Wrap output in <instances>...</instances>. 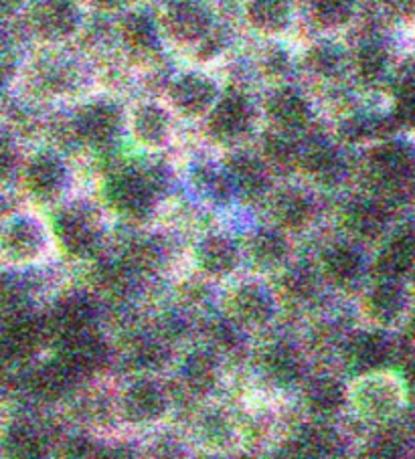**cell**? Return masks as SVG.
<instances>
[{
	"instance_id": "6da1fadb",
	"label": "cell",
	"mask_w": 415,
	"mask_h": 459,
	"mask_svg": "<svg viewBox=\"0 0 415 459\" xmlns=\"http://www.w3.org/2000/svg\"><path fill=\"white\" fill-rule=\"evenodd\" d=\"M164 174L166 172L158 166H150V169L128 166V169L110 174L106 188H103L108 207L132 223L146 221L169 186Z\"/></svg>"
},
{
	"instance_id": "7a4b0ae2",
	"label": "cell",
	"mask_w": 415,
	"mask_h": 459,
	"mask_svg": "<svg viewBox=\"0 0 415 459\" xmlns=\"http://www.w3.org/2000/svg\"><path fill=\"white\" fill-rule=\"evenodd\" d=\"M53 241L51 225L31 211L11 212L0 221V259L9 267L41 264Z\"/></svg>"
},
{
	"instance_id": "3957f363",
	"label": "cell",
	"mask_w": 415,
	"mask_h": 459,
	"mask_svg": "<svg viewBox=\"0 0 415 459\" xmlns=\"http://www.w3.org/2000/svg\"><path fill=\"white\" fill-rule=\"evenodd\" d=\"M174 399L169 386L155 373H138L119 386L114 411L130 427H155L172 413Z\"/></svg>"
},
{
	"instance_id": "277c9868",
	"label": "cell",
	"mask_w": 415,
	"mask_h": 459,
	"mask_svg": "<svg viewBox=\"0 0 415 459\" xmlns=\"http://www.w3.org/2000/svg\"><path fill=\"white\" fill-rule=\"evenodd\" d=\"M49 225L55 243L69 257L93 259L103 247V223L92 204H66L55 212Z\"/></svg>"
},
{
	"instance_id": "5b68a950",
	"label": "cell",
	"mask_w": 415,
	"mask_h": 459,
	"mask_svg": "<svg viewBox=\"0 0 415 459\" xmlns=\"http://www.w3.org/2000/svg\"><path fill=\"white\" fill-rule=\"evenodd\" d=\"M280 299L274 286L260 278L242 280L223 296V316L242 332H261L276 320Z\"/></svg>"
},
{
	"instance_id": "8992f818",
	"label": "cell",
	"mask_w": 415,
	"mask_h": 459,
	"mask_svg": "<svg viewBox=\"0 0 415 459\" xmlns=\"http://www.w3.org/2000/svg\"><path fill=\"white\" fill-rule=\"evenodd\" d=\"M405 401V385L387 368L369 370L349 385V405L366 421H387Z\"/></svg>"
},
{
	"instance_id": "52a82bcc",
	"label": "cell",
	"mask_w": 415,
	"mask_h": 459,
	"mask_svg": "<svg viewBox=\"0 0 415 459\" xmlns=\"http://www.w3.org/2000/svg\"><path fill=\"white\" fill-rule=\"evenodd\" d=\"M263 203L269 223L290 237L310 231L321 215V204L314 193L300 185H274Z\"/></svg>"
},
{
	"instance_id": "ba28073f",
	"label": "cell",
	"mask_w": 415,
	"mask_h": 459,
	"mask_svg": "<svg viewBox=\"0 0 415 459\" xmlns=\"http://www.w3.org/2000/svg\"><path fill=\"white\" fill-rule=\"evenodd\" d=\"M190 259L205 280L221 281L237 273L243 261V249L234 235L225 231H207L199 235L190 247Z\"/></svg>"
},
{
	"instance_id": "9c48e42d",
	"label": "cell",
	"mask_w": 415,
	"mask_h": 459,
	"mask_svg": "<svg viewBox=\"0 0 415 459\" xmlns=\"http://www.w3.org/2000/svg\"><path fill=\"white\" fill-rule=\"evenodd\" d=\"M25 193L37 203L59 201L69 186V169L63 156L53 150H39L19 170Z\"/></svg>"
},
{
	"instance_id": "30bf717a",
	"label": "cell",
	"mask_w": 415,
	"mask_h": 459,
	"mask_svg": "<svg viewBox=\"0 0 415 459\" xmlns=\"http://www.w3.org/2000/svg\"><path fill=\"white\" fill-rule=\"evenodd\" d=\"M177 378L190 397H211L223 378V354L207 342L190 346L177 362Z\"/></svg>"
},
{
	"instance_id": "8fae6325",
	"label": "cell",
	"mask_w": 415,
	"mask_h": 459,
	"mask_svg": "<svg viewBox=\"0 0 415 459\" xmlns=\"http://www.w3.org/2000/svg\"><path fill=\"white\" fill-rule=\"evenodd\" d=\"M223 166H225L231 186H234L235 199L261 203L274 188V172L269 170L260 152L237 150Z\"/></svg>"
},
{
	"instance_id": "7c38bea8",
	"label": "cell",
	"mask_w": 415,
	"mask_h": 459,
	"mask_svg": "<svg viewBox=\"0 0 415 459\" xmlns=\"http://www.w3.org/2000/svg\"><path fill=\"white\" fill-rule=\"evenodd\" d=\"M263 378L276 389H294L306 378V359L302 348L290 340H271L258 354Z\"/></svg>"
},
{
	"instance_id": "4fadbf2b",
	"label": "cell",
	"mask_w": 415,
	"mask_h": 459,
	"mask_svg": "<svg viewBox=\"0 0 415 459\" xmlns=\"http://www.w3.org/2000/svg\"><path fill=\"white\" fill-rule=\"evenodd\" d=\"M243 259L258 273H278L292 261V237L274 225L253 229L242 245Z\"/></svg>"
},
{
	"instance_id": "5bb4252c",
	"label": "cell",
	"mask_w": 415,
	"mask_h": 459,
	"mask_svg": "<svg viewBox=\"0 0 415 459\" xmlns=\"http://www.w3.org/2000/svg\"><path fill=\"white\" fill-rule=\"evenodd\" d=\"M314 265L321 273L324 286L350 288L358 281L365 269V259L355 241H331L318 253Z\"/></svg>"
},
{
	"instance_id": "9a60e30c",
	"label": "cell",
	"mask_w": 415,
	"mask_h": 459,
	"mask_svg": "<svg viewBox=\"0 0 415 459\" xmlns=\"http://www.w3.org/2000/svg\"><path fill=\"white\" fill-rule=\"evenodd\" d=\"M300 386L306 413L314 421L329 423L332 417H337L349 405V385L331 373L306 375Z\"/></svg>"
},
{
	"instance_id": "2e32d148",
	"label": "cell",
	"mask_w": 415,
	"mask_h": 459,
	"mask_svg": "<svg viewBox=\"0 0 415 459\" xmlns=\"http://www.w3.org/2000/svg\"><path fill=\"white\" fill-rule=\"evenodd\" d=\"M209 132L217 142L234 144L242 140L252 128L253 108L247 98L239 93H227L217 98L213 108L209 109Z\"/></svg>"
},
{
	"instance_id": "e0dca14e",
	"label": "cell",
	"mask_w": 415,
	"mask_h": 459,
	"mask_svg": "<svg viewBox=\"0 0 415 459\" xmlns=\"http://www.w3.org/2000/svg\"><path fill=\"white\" fill-rule=\"evenodd\" d=\"M122 128V114L111 101H92L75 114V136L95 148L111 144Z\"/></svg>"
},
{
	"instance_id": "ac0fdd59",
	"label": "cell",
	"mask_w": 415,
	"mask_h": 459,
	"mask_svg": "<svg viewBox=\"0 0 415 459\" xmlns=\"http://www.w3.org/2000/svg\"><path fill=\"white\" fill-rule=\"evenodd\" d=\"M276 281V296L280 304L286 302L290 306H308L321 296L324 281L318 273L314 264H296L290 261L282 272H278Z\"/></svg>"
},
{
	"instance_id": "d6986e66",
	"label": "cell",
	"mask_w": 415,
	"mask_h": 459,
	"mask_svg": "<svg viewBox=\"0 0 415 459\" xmlns=\"http://www.w3.org/2000/svg\"><path fill=\"white\" fill-rule=\"evenodd\" d=\"M171 101L182 116H205L217 101V85L203 74L179 75L171 83Z\"/></svg>"
},
{
	"instance_id": "ffe728a7",
	"label": "cell",
	"mask_w": 415,
	"mask_h": 459,
	"mask_svg": "<svg viewBox=\"0 0 415 459\" xmlns=\"http://www.w3.org/2000/svg\"><path fill=\"white\" fill-rule=\"evenodd\" d=\"M340 223L349 239L373 241L385 233L387 211L375 199H350L340 211Z\"/></svg>"
},
{
	"instance_id": "44dd1931",
	"label": "cell",
	"mask_w": 415,
	"mask_h": 459,
	"mask_svg": "<svg viewBox=\"0 0 415 459\" xmlns=\"http://www.w3.org/2000/svg\"><path fill=\"white\" fill-rule=\"evenodd\" d=\"M395 346L377 332H357L345 344V359L357 375L385 368L393 360Z\"/></svg>"
},
{
	"instance_id": "7402d4cb",
	"label": "cell",
	"mask_w": 415,
	"mask_h": 459,
	"mask_svg": "<svg viewBox=\"0 0 415 459\" xmlns=\"http://www.w3.org/2000/svg\"><path fill=\"white\" fill-rule=\"evenodd\" d=\"M31 25L47 41H61L75 33L79 25L77 6L71 0H43L33 9Z\"/></svg>"
},
{
	"instance_id": "603a6c76",
	"label": "cell",
	"mask_w": 415,
	"mask_h": 459,
	"mask_svg": "<svg viewBox=\"0 0 415 459\" xmlns=\"http://www.w3.org/2000/svg\"><path fill=\"white\" fill-rule=\"evenodd\" d=\"M6 455L41 457L51 447V437L41 423L33 419H9L0 437Z\"/></svg>"
},
{
	"instance_id": "cb8c5ba5",
	"label": "cell",
	"mask_w": 415,
	"mask_h": 459,
	"mask_svg": "<svg viewBox=\"0 0 415 459\" xmlns=\"http://www.w3.org/2000/svg\"><path fill=\"white\" fill-rule=\"evenodd\" d=\"M209 13L195 0L172 3L164 14V30L179 43H199L209 35Z\"/></svg>"
},
{
	"instance_id": "d4e9b609",
	"label": "cell",
	"mask_w": 415,
	"mask_h": 459,
	"mask_svg": "<svg viewBox=\"0 0 415 459\" xmlns=\"http://www.w3.org/2000/svg\"><path fill=\"white\" fill-rule=\"evenodd\" d=\"M268 114L274 130L296 134L305 130L313 117L306 98L292 87H282L268 101Z\"/></svg>"
},
{
	"instance_id": "484cf974",
	"label": "cell",
	"mask_w": 415,
	"mask_h": 459,
	"mask_svg": "<svg viewBox=\"0 0 415 459\" xmlns=\"http://www.w3.org/2000/svg\"><path fill=\"white\" fill-rule=\"evenodd\" d=\"M130 130L140 146L158 150L169 144L172 134L171 114L158 104H142L136 108Z\"/></svg>"
},
{
	"instance_id": "4316f807",
	"label": "cell",
	"mask_w": 415,
	"mask_h": 459,
	"mask_svg": "<svg viewBox=\"0 0 415 459\" xmlns=\"http://www.w3.org/2000/svg\"><path fill=\"white\" fill-rule=\"evenodd\" d=\"M411 170V156L403 146L387 142L369 154V174L383 188H395Z\"/></svg>"
},
{
	"instance_id": "83f0119b",
	"label": "cell",
	"mask_w": 415,
	"mask_h": 459,
	"mask_svg": "<svg viewBox=\"0 0 415 459\" xmlns=\"http://www.w3.org/2000/svg\"><path fill=\"white\" fill-rule=\"evenodd\" d=\"M298 170L316 182L329 185L340 177L342 162L337 148H332L326 140H306L300 144Z\"/></svg>"
},
{
	"instance_id": "f1b7e54d",
	"label": "cell",
	"mask_w": 415,
	"mask_h": 459,
	"mask_svg": "<svg viewBox=\"0 0 415 459\" xmlns=\"http://www.w3.org/2000/svg\"><path fill=\"white\" fill-rule=\"evenodd\" d=\"M415 264V235L410 229H402L391 239L383 245L377 261H375V272L383 280H399L405 275Z\"/></svg>"
},
{
	"instance_id": "f546056e",
	"label": "cell",
	"mask_w": 415,
	"mask_h": 459,
	"mask_svg": "<svg viewBox=\"0 0 415 459\" xmlns=\"http://www.w3.org/2000/svg\"><path fill=\"white\" fill-rule=\"evenodd\" d=\"M190 185H193L195 193L205 203L215 204V207H223V204L235 199L234 186H231V180L223 164H199L193 174H190Z\"/></svg>"
},
{
	"instance_id": "4dcf8cb0",
	"label": "cell",
	"mask_w": 415,
	"mask_h": 459,
	"mask_svg": "<svg viewBox=\"0 0 415 459\" xmlns=\"http://www.w3.org/2000/svg\"><path fill=\"white\" fill-rule=\"evenodd\" d=\"M397 280H383L377 286L371 288L369 294L365 298V314L366 318L373 320L375 324H385L393 322L403 310V291L399 290L395 283Z\"/></svg>"
},
{
	"instance_id": "1f68e13d",
	"label": "cell",
	"mask_w": 415,
	"mask_h": 459,
	"mask_svg": "<svg viewBox=\"0 0 415 459\" xmlns=\"http://www.w3.org/2000/svg\"><path fill=\"white\" fill-rule=\"evenodd\" d=\"M292 451H296L298 455H331L340 447L337 433H334L326 421H310L305 427H300L298 431H294L290 441Z\"/></svg>"
},
{
	"instance_id": "d6a6232c",
	"label": "cell",
	"mask_w": 415,
	"mask_h": 459,
	"mask_svg": "<svg viewBox=\"0 0 415 459\" xmlns=\"http://www.w3.org/2000/svg\"><path fill=\"white\" fill-rule=\"evenodd\" d=\"M298 152L300 142L294 134L271 130L261 144V158L266 160L271 172H292L298 170Z\"/></svg>"
},
{
	"instance_id": "836d02e7",
	"label": "cell",
	"mask_w": 415,
	"mask_h": 459,
	"mask_svg": "<svg viewBox=\"0 0 415 459\" xmlns=\"http://www.w3.org/2000/svg\"><path fill=\"white\" fill-rule=\"evenodd\" d=\"M290 3L288 0H252L247 4V19L253 29L266 35H276L290 25Z\"/></svg>"
},
{
	"instance_id": "e575fe53",
	"label": "cell",
	"mask_w": 415,
	"mask_h": 459,
	"mask_svg": "<svg viewBox=\"0 0 415 459\" xmlns=\"http://www.w3.org/2000/svg\"><path fill=\"white\" fill-rule=\"evenodd\" d=\"M201 435L205 443H211L215 447H227L235 437V427L229 415L221 411H211L201 419Z\"/></svg>"
},
{
	"instance_id": "d590c367",
	"label": "cell",
	"mask_w": 415,
	"mask_h": 459,
	"mask_svg": "<svg viewBox=\"0 0 415 459\" xmlns=\"http://www.w3.org/2000/svg\"><path fill=\"white\" fill-rule=\"evenodd\" d=\"M313 13L318 25L326 29H337L353 17V3L350 0H314Z\"/></svg>"
},
{
	"instance_id": "8d00e7d4",
	"label": "cell",
	"mask_w": 415,
	"mask_h": 459,
	"mask_svg": "<svg viewBox=\"0 0 415 459\" xmlns=\"http://www.w3.org/2000/svg\"><path fill=\"white\" fill-rule=\"evenodd\" d=\"M124 41L136 51H148L156 41V29L146 17L134 14L124 22Z\"/></svg>"
},
{
	"instance_id": "74e56055",
	"label": "cell",
	"mask_w": 415,
	"mask_h": 459,
	"mask_svg": "<svg viewBox=\"0 0 415 459\" xmlns=\"http://www.w3.org/2000/svg\"><path fill=\"white\" fill-rule=\"evenodd\" d=\"M308 65L316 75L332 77L342 65V55L334 45L318 43L308 51Z\"/></svg>"
},
{
	"instance_id": "f35d334b",
	"label": "cell",
	"mask_w": 415,
	"mask_h": 459,
	"mask_svg": "<svg viewBox=\"0 0 415 459\" xmlns=\"http://www.w3.org/2000/svg\"><path fill=\"white\" fill-rule=\"evenodd\" d=\"M39 79H41V85L53 93L67 91L71 83H74V71H71L67 61H53L43 65L39 71Z\"/></svg>"
},
{
	"instance_id": "ab89813d",
	"label": "cell",
	"mask_w": 415,
	"mask_h": 459,
	"mask_svg": "<svg viewBox=\"0 0 415 459\" xmlns=\"http://www.w3.org/2000/svg\"><path fill=\"white\" fill-rule=\"evenodd\" d=\"M21 164L22 162H21L17 142H14L9 134L0 130V186L17 177L21 170Z\"/></svg>"
},
{
	"instance_id": "60d3db41",
	"label": "cell",
	"mask_w": 415,
	"mask_h": 459,
	"mask_svg": "<svg viewBox=\"0 0 415 459\" xmlns=\"http://www.w3.org/2000/svg\"><path fill=\"white\" fill-rule=\"evenodd\" d=\"M357 67L365 79H377L387 67V53L375 43L365 45L357 55Z\"/></svg>"
},
{
	"instance_id": "b9f144b4",
	"label": "cell",
	"mask_w": 415,
	"mask_h": 459,
	"mask_svg": "<svg viewBox=\"0 0 415 459\" xmlns=\"http://www.w3.org/2000/svg\"><path fill=\"white\" fill-rule=\"evenodd\" d=\"M369 449H371V451H369L371 455H377V457H393V455L402 454L403 443H402V439L397 437L395 433L385 431V433H381L379 437H375L373 446H371Z\"/></svg>"
},
{
	"instance_id": "7bdbcfd3",
	"label": "cell",
	"mask_w": 415,
	"mask_h": 459,
	"mask_svg": "<svg viewBox=\"0 0 415 459\" xmlns=\"http://www.w3.org/2000/svg\"><path fill=\"white\" fill-rule=\"evenodd\" d=\"M124 0H95V4L103 6V9H114V6H119Z\"/></svg>"
},
{
	"instance_id": "ee69618b",
	"label": "cell",
	"mask_w": 415,
	"mask_h": 459,
	"mask_svg": "<svg viewBox=\"0 0 415 459\" xmlns=\"http://www.w3.org/2000/svg\"><path fill=\"white\" fill-rule=\"evenodd\" d=\"M6 421H9V419L4 417V411L0 409V437H3V431H4V427H6Z\"/></svg>"
},
{
	"instance_id": "f6af8a7d",
	"label": "cell",
	"mask_w": 415,
	"mask_h": 459,
	"mask_svg": "<svg viewBox=\"0 0 415 459\" xmlns=\"http://www.w3.org/2000/svg\"><path fill=\"white\" fill-rule=\"evenodd\" d=\"M410 334H411V340L415 342V312H413L411 320H410Z\"/></svg>"
}]
</instances>
